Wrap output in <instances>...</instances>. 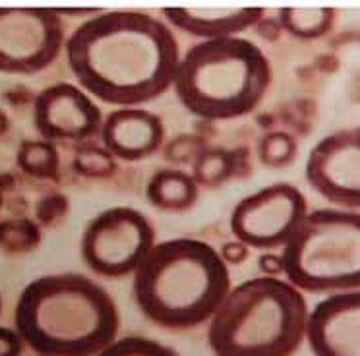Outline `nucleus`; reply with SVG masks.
<instances>
[{
    "label": "nucleus",
    "mask_w": 360,
    "mask_h": 356,
    "mask_svg": "<svg viewBox=\"0 0 360 356\" xmlns=\"http://www.w3.org/2000/svg\"><path fill=\"white\" fill-rule=\"evenodd\" d=\"M231 291L229 265L204 240L155 242L134 273V300L141 316L167 331L207 324Z\"/></svg>",
    "instance_id": "3"
},
{
    "label": "nucleus",
    "mask_w": 360,
    "mask_h": 356,
    "mask_svg": "<svg viewBox=\"0 0 360 356\" xmlns=\"http://www.w3.org/2000/svg\"><path fill=\"white\" fill-rule=\"evenodd\" d=\"M306 182L337 209L360 211V128L318 139L306 159Z\"/></svg>",
    "instance_id": "10"
},
{
    "label": "nucleus",
    "mask_w": 360,
    "mask_h": 356,
    "mask_svg": "<svg viewBox=\"0 0 360 356\" xmlns=\"http://www.w3.org/2000/svg\"><path fill=\"white\" fill-rule=\"evenodd\" d=\"M66 45L53 8L0 6V72L32 76L47 70Z\"/></svg>",
    "instance_id": "8"
},
{
    "label": "nucleus",
    "mask_w": 360,
    "mask_h": 356,
    "mask_svg": "<svg viewBox=\"0 0 360 356\" xmlns=\"http://www.w3.org/2000/svg\"><path fill=\"white\" fill-rule=\"evenodd\" d=\"M10 128V120H8V115L0 108V136L2 134H6V130Z\"/></svg>",
    "instance_id": "27"
},
{
    "label": "nucleus",
    "mask_w": 360,
    "mask_h": 356,
    "mask_svg": "<svg viewBox=\"0 0 360 356\" xmlns=\"http://www.w3.org/2000/svg\"><path fill=\"white\" fill-rule=\"evenodd\" d=\"M20 170L32 178L53 180L60 170V155L55 144L47 139H25L20 144L16 153Z\"/></svg>",
    "instance_id": "17"
},
{
    "label": "nucleus",
    "mask_w": 360,
    "mask_h": 356,
    "mask_svg": "<svg viewBox=\"0 0 360 356\" xmlns=\"http://www.w3.org/2000/svg\"><path fill=\"white\" fill-rule=\"evenodd\" d=\"M95 356H180L174 348L167 347L159 341L148 339V337H122L117 339L112 345L103 348L99 355Z\"/></svg>",
    "instance_id": "22"
},
{
    "label": "nucleus",
    "mask_w": 360,
    "mask_h": 356,
    "mask_svg": "<svg viewBox=\"0 0 360 356\" xmlns=\"http://www.w3.org/2000/svg\"><path fill=\"white\" fill-rule=\"evenodd\" d=\"M146 198L161 211H186L196 205L200 186L190 172L180 169L155 170L146 184Z\"/></svg>",
    "instance_id": "15"
},
{
    "label": "nucleus",
    "mask_w": 360,
    "mask_h": 356,
    "mask_svg": "<svg viewBox=\"0 0 360 356\" xmlns=\"http://www.w3.org/2000/svg\"><path fill=\"white\" fill-rule=\"evenodd\" d=\"M0 314H2V296H0Z\"/></svg>",
    "instance_id": "28"
},
{
    "label": "nucleus",
    "mask_w": 360,
    "mask_h": 356,
    "mask_svg": "<svg viewBox=\"0 0 360 356\" xmlns=\"http://www.w3.org/2000/svg\"><path fill=\"white\" fill-rule=\"evenodd\" d=\"M155 246V229L141 211L117 205L97 213L82 234V260L95 275L124 279L134 275Z\"/></svg>",
    "instance_id": "7"
},
{
    "label": "nucleus",
    "mask_w": 360,
    "mask_h": 356,
    "mask_svg": "<svg viewBox=\"0 0 360 356\" xmlns=\"http://www.w3.org/2000/svg\"><path fill=\"white\" fill-rule=\"evenodd\" d=\"M41 242V231L30 219H8L0 223V248L10 254L32 252Z\"/></svg>",
    "instance_id": "20"
},
{
    "label": "nucleus",
    "mask_w": 360,
    "mask_h": 356,
    "mask_svg": "<svg viewBox=\"0 0 360 356\" xmlns=\"http://www.w3.org/2000/svg\"><path fill=\"white\" fill-rule=\"evenodd\" d=\"M308 201L300 188L275 182L244 196L229 219L235 240L248 248L274 252L289 242L298 224L308 215Z\"/></svg>",
    "instance_id": "9"
},
{
    "label": "nucleus",
    "mask_w": 360,
    "mask_h": 356,
    "mask_svg": "<svg viewBox=\"0 0 360 356\" xmlns=\"http://www.w3.org/2000/svg\"><path fill=\"white\" fill-rule=\"evenodd\" d=\"M74 170L86 178H109L118 170V163L109 149L99 146L79 147L74 155Z\"/></svg>",
    "instance_id": "21"
},
{
    "label": "nucleus",
    "mask_w": 360,
    "mask_h": 356,
    "mask_svg": "<svg viewBox=\"0 0 360 356\" xmlns=\"http://www.w3.org/2000/svg\"><path fill=\"white\" fill-rule=\"evenodd\" d=\"M277 22L290 37L300 39V41H314L331 33L337 22V10L331 6H285L277 10Z\"/></svg>",
    "instance_id": "16"
},
{
    "label": "nucleus",
    "mask_w": 360,
    "mask_h": 356,
    "mask_svg": "<svg viewBox=\"0 0 360 356\" xmlns=\"http://www.w3.org/2000/svg\"><path fill=\"white\" fill-rule=\"evenodd\" d=\"M264 8H163L171 27L202 41L240 37L262 22Z\"/></svg>",
    "instance_id": "14"
},
{
    "label": "nucleus",
    "mask_w": 360,
    "mask_h": 356,
    "mask_svg": "<svg viewBox=\"0 0 360 356\" xmlns=\"http://www.w3.org/2000/svg\"><path fill=\"white\" fill-rule=\"evenodd\" d=\"M298 153L297 138L285 130H271L258 139V157L267 169H285L295 163Z\"/></svg>",
    "instance_id": "19"
},
{
    "label": "nucleus",
    "mask_w": 360,
    "mask_h": 356,
    "mask_svg": "<svg viewBox=\"0 0 360 356\" xmlns=\"http://www.w3.org/2000/svg\"><path fill=\"white\" fill-rule=\"evenodd\" d=\"M14 329L37 356H95L118 339L115 298L82 273L33 279L20 293Z\"/></svg>",
    "instance_id": "2"
},
{
    "label": "nucleus",
    "mask_w": 360,
    "mask_h": 356,
    "mask_svg": "<svg viewBox=\"0 0 360 356\" xmlns=\"http://www.w3.org/2000/svg\"><path fill=\"white\" fill-rule=\"evenodd\" d=\"M259 269L266 277H285V263L281 254L274 252H264L259 255Z\"/></svg>",
    "instance_id": "26"
},
{
    "label": "nucleus",
    "mask_w": 360,
    "mask_h": 356,
    "mask_svg": "<svg viewBox=\"0 0 360 356\" xmlns=\"http://www.w3.org/2000/svg\"><path fill=\"white\" fill-rule=\"evenodd\" d=\"M285 279L300 293L360 288V211L314 209L283 246Z\"/></svg>",
    "instance_id": "6"
},
{
    "label": "nucleus",
    "mask_w": 360,
    "mask_h": 356,
    "mask_svg": "<svg viewBox=\"0 0 360 356\" xmlns=\"http://www.w3.org/2000/svg\"><path fill=\"white\" fill-rule=\"evenodd\" d=\"M310 308L287 279H248L231 291L207 322L213 356H295L306 341Z\"/></svg>",
    "instance_id": "4"
},
{
    "label": "nucleus",
    "mask_w": 360,
    "mask_h": 356,
    "mask_svg": "<svg viewBox=\"0 0 360 356\" xmlns=\"http://www.w3.org/2000/svg\"><path fill=\"white\" fill-rule=\"evenodd\" d=\"M205 149L207 144L200 134H180L165 141L163 157L172 165H194Z\"/></svg>",
    "instance_id": "23"
},
{
    "label": "nucleus",
    "mask_w": 360,
    "mask_h": 356,
    "mask_svg": "<svg viewBox=\"0 0 360 356\" xmlns=\"http://www.w3.org/2000/svg\"><path fill=\"white\" fill-rule=\"evenodd\" d=\"M219 255L223 262L227 265H238L248 260L250 255V248L243 244L240 240H231V242H225L219 250Z\"/></svg>",
    "instance_id": "25"
},
{
    "label": "nucleus",
    "mask_w": 360,
    "mask_h": 356,
    "mask_svg": "<svg viewBox=\"0 0 360 356\" xmlns=\"http://www.w3.org/2000/svg\"><path fill=\"white\" fill-rule=\"evenodd\" d=\"M103 115L94 97L79 85H49L33 101V124L41 139L84 144L101 134Z\"/></svg>",
    "instance_id": "11"
},
{
    "label": "nucleus",
    "mask_w": 360,
    "mask_h": 356,
    "mask_svg": "<svg viewBox=\"0 0 360 356\" xmlns=\"http://www.w3.org/2000/svg\"><path fill=\"white\" fill-rule=\"evenodd\" d=\"M103 147L117 161H141L165 146L163 120L148 108L122 107L110 110L101 126Z\"/></svg>",
    "instance_id": "13"
},
{
    "label": "nucleus",
    "mask_w": 360,
    "mask_h": 356,
    "mask_svg": "<svg viewBox=\"0 0 360 356\" xmlns=\"http://www.w3.org/2000/svg\"><path fill=\"white\" fill-rule=\"evenodd\" d=\"M306 343L314 356H360V288L318 302L308 316Z\"/></svg>",
    "instance_id": "12"
},
{
    "label": "nucleus",
    "mask_w": 360,
    "mask_h": 356,
    "mask_svg": "<svg viewBox=\"0 0 360 356\" xmlns=\"http://www.w3.org/2000/svg\"><path fill=\"white\" fill-rule=\"evenodd\" d=\"M24 347V341L16 329L0 325V356H22Z\"/></svg>",
    "instance_id": "24"
},
{
    "label": "nucleus",
    "mask_w": 360,
    "mask_h": 356,
    "mask_svg": "<svg viewBox=\"0 0 360 356\" xmlns=\"http://www.w3.org/2000/svg\"><path fill=\"white\" fill-rule=\"evenodd\" d=\"M236 172V155L223 147H207L192 165V178L198 186L219 188Z\"/></svg>",
    "instance_id": "18"
},
{
    "label": "nucleus",
    "mask_w": 360,
    "mask_h": 356,
    "mask_svg": "<svg viewBox=\"0 0 360 356\" xmlns=\"http://www.w3.org/2000/svg\"><path fill=\"white\" fill-rule=\"evenodd\" d=\"M64 51L79 87L118 108L161 97L174 84L180 62L171 25L136 10H101L87 18Z\"/></svg>",
    "instance_id": "1"
},
{
    "label": "nucleus",
    "mask_w": 360,
    "mask_h": 356,
    "mask_svg": "<svg viewBox=\"0 0 360 356\" xmlns=\"http://www.w3.org/2000/svg\"><path fill=\"white\" fill-rule=\"evenodd\" d=\"M271 62L244 37L200 41L180 56L172 89L190 115L235 120L254 113L271 85Z\"/></svg>",
    "instance_id": "5"
}]
</instances>
